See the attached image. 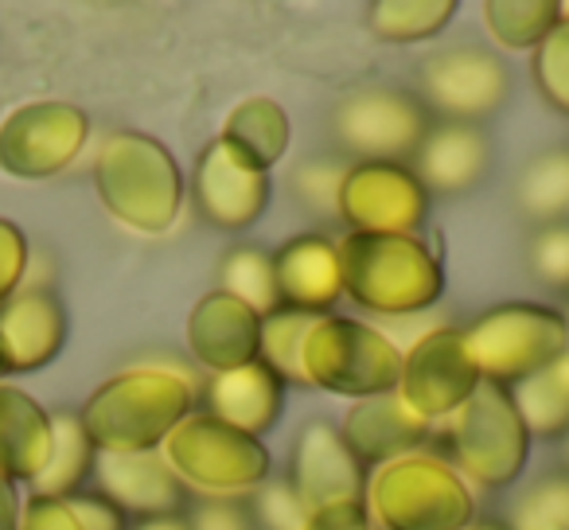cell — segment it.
<instances>
[{"label": "cell", "instance_id": "277c9868", "mask_svg": "<svg viewBox=\"0 0 569 530\" xmlns=\"http://www.w3.org/2000/svg\"><path fill=\"white\" fill-rule=\"evenodd\" d=\"M367 514L382 530H465L476 522L472 488L441 452H410L367 476Z\"/></svg>", "mask_w": 569, "mask_h": 530}, {"label": "cell", "instance_id": "f6af8a7d", "mask_svg": "<svg viewBox=\"0 0 569 530\" xmlns=\"http://www.w3.org/2000/svg\"><path fill=\"white\" fill-rule=\"evenodd\" d=\"M561 457H566V472H569V433L561 437Z\"/></svg>", "mask_w": 569, "mask_h": 530}, {"label": "cell", "instance_id": "52a82bcc", "mask_svg": "<svg viewBox=\"0 0 569 530\" xmlns=\"http://www.w3.org/2000/svg\"><path fill=\"white\" fill-rule=\"evenodd\" d=\"M465 336L468 359L480 379L511 390L569 351V317L538 301H503L483 309Z\"/></svg>", "mask_w": 569, "mask_h": 530}, {"label": "cell", "instance_id": "6da1fadb", "mask_svg": "<svg viewBox=\"0 0 569 530\" xmlns=\"http://www.w3.org/2000/svg\"><path fill=\"white\" fill-rule=\"evenodd\" d=\"M196 406V382L172 367H129L87 398L79 421L98 452H157Z\"/></svg>", "mask_w": 569, "mask_h": 530}, {"label": "cell", "instance_id": "7a4b0ae2", "mask_svg": "<svg viewBox=\"0 0 569 530\" xmlns=\"http://www.w3.org/2000/svg\"><path fill=\"white\" fill-rule=\"evenodd\" d=\"M340 246L343 297L375 317H413L445 297V261L421 234H356Z\"/></svg>", "mask_w": 569, "mask_h": 530}, {"label": "cell", "instance_id": "60d3db41", "mask_svg": "<svg viewBox=\"0 0 569 530\" xmlns=\"http://www.w3.org/2000/svg\"><path fill=\"white\" fill-rule=\"evenodd\" d=\"M305 530H375V522L367 514V503H336L309 511Z\"/></svg>", "mask_w": 569, "mask_h": 530}, {"label": "cell", "instance_id": "9a60e30c", "mask_svg": "<svg viewBox=\"0 0 569 530\" xmlns=\"http://www.w3.org/2000/svg\"><path fill=\"white\" fill-rule=\"evenodd\" d=\"M284 480L293 483V491L309 511L367 499V468L340 437V426L325 418H312L301 426L293 449H289V476Z\"/></svg>", "mask_w": 569, "mask_h": 530}, {"label": "cell", "instance_id": "e575fe53", "mask_svg": "<svg viewBox=\"0 0 569 530\" xmlns=\"http://www.w3.org/2000/svg\"><path fill=\"white\" fill-rule=\"evenodd\" d=\"M527 273L542 289L569 293V222L535 227L527 242Z\"/></svg>", "mask_w": 569, "mask_h": 530}, {"label": "cell", "instance_id": "8992f818", "mask_svg": "<svg viewBox=\"0 0 569 530\" xmlns=\"http://www.w3.org/2000/svg\"><path fill=\"white\" fill-rule=\"evenodd\" d=\"M160 457L168 460L176 480L199 499H246L269 480V468H273L266 441L203 410H191L168 433Z\"/></svg>", "mask_w": 569, "mask_h": 530}, {"label": "cell", "instance_id": "836d02e7", "mask_svg": "<svg viewBox=\"0 0 569 530\" xmlns=\"http://www.w3.org/2000/svg\"><path fill=\"white\" fill-rule=\"evenodd\" d=\"M242 503L253 530H305V522H309V507L301 503L289 480H266Z\"/></svg>", "mask_w": 569, "mask_h": 530}, {"label": "cell", "instance_id": "30bf717a", "mask_svg": "<svg viewBox=\"0 0 569 530\" xmlns=\"http://www.w3.org/2000/svg\"><path fill=\"white\" fill-rule=\"evenodd\" d=\"M413 94L433 113V121L483 126L511 98V71L499 59V51L460 43V48L437 51L421 63Z\"/></svg>", "mask_w": 569, "mask_h": 530}, {"label": "cell", "instance_id": "4316f807", "mask_svg": "<svg viewBox=\"0 0 569 530\" xmlns=\"http://www.w3.org/2000/svg\"><path fill=\"white\" fill-rule=\"evenodd\" d=\"M511 398L530 437L561 441L569 433V351L530 379L515 382Z\"/></svg>", "mask_w": 569, "mask_h": 530}, {"label": "cell", "instance_id": "b9f144b4", "mask_svg": "<svg viewBox=\"0 0 569 530\" xmlns=\"http://www.w3.org/2000/svg\"><path fill=\"white\" fill-rule=\"evenodd\" d=\"M20 507L17 483L0 476V530H20Z\"/></svg>", "mask_w": 569, "mask_h": 530}, {"label": "cell", "instance_id": "7402d4cb", "mask_svg": "<svg viewBox=\"0 0 569 530\" xmlns=\"http://www.w3.org/2000/svg\"><path fill=\"white\" fill-rule=\"evenodd\" d=\"M203 413H211V418L227 421V426L242 429V433L261 441L281 421L284 382L258 359V363L238 367V371L211 374L203 387Z\"/></svg>", "mask_w": 569, "mask_h": 530}, {"label": "cell", "instance_id": "1f68e13d", "mask_svg": "<svg viewBox=\"0 0 569 530\" xmlns=\"http://www.w3.org/2000/svg\"><path fill=\"white\" fill-rule=\"evenodd\" d=\"M507 530H569V472H546L511 503Z\"/></svg>", "mask_w": 569, "mask_h": 530}, {"label": "cell", "instance_id": "4fadbf2b", "mask_svg": "<svg viewBox=\"0 0 569 530\" xmlns=\"http://www.w3.org/2000/svg\"><path fill=\"white\" fill-rule=\"evenodd\" d=\"M480 382L483 379L472 359H468L460 328H433L410 351H402L398 394L429 421L452 418L476 394Z\"/></svg>", "mask_w": 569, "mask_h": 530}, {"label": "cell", "instance_id": "74e56055", "mask_svg": "<svg viewBox=\"0 0 569 530\" xmlns=\"http://www.w3.org/2000/svg\"><path fill=\"white\" fill-rule=\"evenodd\" d=\"M191 530H253L242 499H199Z\"/></svg>", "mask_w": 569, "mask_h": 530}, {"label": "cell", "instance_id": "83f0119b", "mask_svg": "<svg viewBox=\"0 0 569 530\" xmlns=\"http://www.w3.org/2000/svg\"><path fill=\"white\" fill-rule=\"evenodd\" d=\"M457 17V0H375L367 4V28L382 43H426Z\"/></svg>", "mask_w": 569, "mask_h": 530}, {"label": "cell", "instance_id": "bcb514c9", "mask_svg": "<svg viewBox=\"0 0 569 530\" xmlns=\"http://www.w3.org/2000/svg\"><path fill=\"white\" fill-rule=\"evenodd\" d=\"M561 20H569V4H561Z\"/></svg>", "mask_w": 569, "mask_h": 530}, {"label": "cell", "instance_id": "7bdbcfd3", "mask_svg": "<svg viewBox=\"0 0 569 530\" xmlns=\"http://www.w3.org/2000/svg\"><path fill=\"white\" fill-rule=\"evenodd\" d=\"M129 530H191L188 514H157V519H137Z\"/></svg>", "mask_w": 569, "mask_h": 530}, {"label": "cell", "instance_id": "484cf974", "mask_svg": "<svg viewBox=\"0 0 569 530\" xmlns=\"http://www.w3.org/2000/svg\"><path fill=\"white\" fill-rule=\"evenodd\" d=\"M98 449L90 444L79 413H56L51 418V457L48 468L28 488L40 499H71L82 491L87 476H94Z\"/></svg>", "mask_w": 569, "mask_h": 530}, {"label": "cell", "instance_id": "f546056e", "mask_svg": "<svg viewBox=\"0 0 569 530\" xmlns=\"http://www.w3.org/2000/svg\"><path fill=\"white\" fill-rule=\"evenodd\" d=\"M219 289L230 297H238L242 304H250L261 320L273 317L281 304L277 293V270L273 253L258 250V246H230L219 258Z\"/></svg>", "mask_w": 569, "mask_h": 530}, {"label": "cell", "instance_id": "d6986e66", "mask_svg": "<svg viewBox=\"0 0 569 530\" xmlns=\"http://www.w3.org/2000/svg\"><path fill=\"white\" fill-rule=\"evenodd\" d=\"M340 437L363 468H382L390 460L426 449V441L433 437V421L421 418L398 390H390V394L351 402V410L340 421Z\"/></svg>", "mask_w": 569, "mask_h": 530}, {"label": "cell", "instance_id": "f1b7e54d", "mask_svg": "<svg viewBox=\"0 0 569 530\" xmlns=\"http://www.w3.org/2000/svg\"><path fill=\"white\" fill-rule=\"evenodd\" d=\"M558 24V0H488L483 4V28L503 51H535Z\"/></svg>", "mask_w": 569, "mask_h": 530}, {"label": "cell", "instance_id": "603a6c76", "mask_svg": "<svg viewBox=\"0 0 569 530\" xmlns=\"http://www.w3.org/2000/svg\"><path fill=\"white\" fill-rule=\"evenodd\" d=\"M51 457V413L28 390L0 382V476L32 483Z\"/></svg>", "mask_w": 569, "mask_h": 530}, {"label": "cell", "instance_id": "ac0fdd59", "mask_svg": "<svg viewBox=\"0 0 569 530\" xmlns=\"http://www.w3.org/2000/svg\"><path fill=\"white\" fill-rule=\"evenodd\" d=\"M188 351L211 374H227L258 363L261 356V317L238 297L211 289L199 297L188 317Z\"/></svg>", "mask_w": 569, "mask_h": 530}, {"label": "cell", "instance_id": "5b68a950", "mask_svg": "<svg viewBox=\"0 0 569 530\" xmlns=\"http://www.w3.org/2000/svg\"><path fill=\"white\" fill-rule=\"evenodd\" d=\"M530 441L515 398L507 387L483 379L476 394L449 418L441 444L445 460L460 472L468 488L503 491L522 476L530 457Z\"/></svg>", "mask_w": 569, "mask_h": 530}, {"label": "cell", "instance_id": "5bb4252c", "mask_svg": "<svg viewBox=\"0 0 569 530\" xmlns=\"http://www.w3.org/2000/svg\"><path fill=\"white\" fill-rule=\"evenodd\" d=\"M269 191H273L269 188V172H258L253 164H246L219 137L199 152L188 180V196L196 214L207 227L227 230V234L250 230L266 214Z\"/></svg>", "mask_w": 569, "mask_h": 530}, {"label": "cell", "instance_id": "4dcf8cb0", "mask_svg": "<svg viewBox=\"0 0 569 530\" xmlns=\"http://www.w3.org/2000/svg\"><path fill=\"white\" fill-rule=\"evenodd\" d=\"M312 320L305 312L293 309H277L273 317L261 320V363L284 382V387H309L305 382V367H301V348L305 336H309Z\"/></svg>", "mask_w": 569, "mask_h": 530}, {"label": "cell", "instance_id": "d6a6232c", "mask_svg": "<svg viewBox=\"0 0 569 530\" xmlns=\"http://www.w3.org/2000/svg\"><path fill=\"white\" fill-rule=\"evenodd\" d=\"M530 74H535V87H538V94H542V102L550 106L553 113L569 118V20H561V24L535 48Z\"/></svg>", "mask_w": 569, "mask_h": 530}, {"label": "cell", "instance_id": "3957f363", "mask_svg": "<svg viewBox=\"0 0 569 530\" xmlns=\"http://www.w3.org/2000/svg\"><path fill=\"white\" fill-rule=\"evenodd\" d=\"M94 188L106 211L137 234H164L188 196V180L168 144L137 129H118L98 144Z\"/></svg>", "mask_w": 569, "mask_h": 530}, {"label": "cell", "instance_id": "9c48e42d", "mask_svg": "<svg viewBox=\"0 0 569 530\" xmlns=\"http://www.w3.org/2000/svg\"><path fill=\"white\" fill-rule=\"evenodd\" d=\"M433 126V113L421 106L413 90L402 87H363L348 94L328 118L332 141L356 164L363 160H406L418 152L421 137Z\"/></svg>", "mask_w": 569, "mask_h": 530}, {"label": "cell", "instance_id": "ee69618b", "mask_svg": "<svg viewBox=\"0 0 569 530\" xmlns=\"http://www.w3.org/2000/svg\"><path fill=\"white\" fill-rule=\"evenodd\" d=\"M465 530H507L499 519H480V522H472V527H465Z\"/></svg>", "mask_w": 569, "mask_h": 530}, {"label": "cell", "instance_id": "44dd1931", "mask_svg": "<svg viewBox=\"0 0 569 530\" xmlns=\"http://www.w3.org/2000/svg\"><path fill=\"white\" fill-rule=\"evenodd\" d=\"M277 293L281 304L305 317H328L332 304L343 297L340 278V246L320 230L297 234L273 253Z\"/></svg>", "mask_w": 569, "mask_h": 530}, {"label": "cell", "instance_id": "e0dca14e", "mask_svg": "<svg viewBox=\"0 0 569 530\" xmlns=\"http://www.w3.org/2000/svg\"><path fill=\"white\" fill-rule=\"evenodd\" d=\"M94 483L126 519L183 514L188 507V488L160 452H98Z\"/></svg>", "mask_w": 569, "mask_h": 530}, {"label": "cell", "instance_id": "d590c367", "mask_svg": "<svg viewBox=\"0 0 569 530\" xmlns=\"http://www.w3.org/2000/svg\"><path fill=\"white\" fill-rule=\"evenodd\" d=\"M28 273V238L12 219H0V304L20 289Z\"/></svg>", "mask_w": 569, "mask_h": 530}, {"label": "cell", "instance_id": "7dc6e473", "mask_svg": "<svg viewBox=\"0 0 569 530\" xmlns=\"http://www.w3.org/2000/svg\"><path fill=\"white\" fill-rule=\"evenodd\" d=\"M0 374H4V367H0Z\"/></svg>", "mask_w": 569, "mask_h": 530}, {"label": "cell", "instance_id": "8fae6325", "mask_svg": "<svg viewBox=\"0 0 569 530\" xmlns=\"http://www.w3.org/2000/svg\"><path fill=\"white\" fill-rule=\"evenodd\" d=\"M336 214L356 234H418L429 214V191L410 164L363 160L343 172Z\"/></svg>", "mask_w": 569, "mask_h": 530}, {"label": "cell", "instance_id": "8d00e7d4", "mask_svg": "<svg viewBox=\"0 0 569 530\" xmlns=\"http://www.w3.org/2000/svg\"><path fill=\"white\" fill-rule=\"evenodd\" d=\"M67 511L74 514L79 530H129V519L102 496V491H79V496L63 499Z\"/></svg>", "mask_w": 569, "mask_h": 530}, {"label": "cell", "instance_id": "ab89813d", "mask_svg": "<svg viewBox=\"0 0 569 530\" xmlns=\"http://www.w3.org/2000/svg\"><path fill=\"white\" fill-rule=\"evenodd\" d=\"M20 530H79L74 514L67 511L63 499H40L32 496L20 507Z\"/></svg>", "mask_w": 569, "mask_h": 530}, {"label": "cell", "instance_id": "f35d334b", "mask_svg": "<svg viewBox=\"0 0 569 530\" xmlns=\"http://www.w3.org/2000/svg\"><path fill=\"white\" fill-rule=\"evenodd\" d=\"M348 168H336V164H305L301 176H297V188H301V196L309 199L317 211H325V207H332L336 211V191H340V180Z\"/></svg>", "mask_w": 569, "mask_h": 530}, {"label": "cell", "instance_id": "ba28073f", "mask_svg": "<svg viewBox=\"0 0 569 530\" xmlns=\"http://www.w3.org/2000/svg\"><path fill=\"white\" fill-rule=\"evenodd\" d=\"M301 367L309 390L363 402V398L398 390L402 351L379 328L328 312V317L312 320L309 336H305Z\"/></svg>", "mask_w": 569, "mask_h": 530}, {"label": "cell", "instance_id": "7c38bea8", "mask_svg": "<svg viewBox=\"0 0 569 530\" xmlns=\"http://www.w3.org/2000/svg\"><path fill=\"white\" fill-rule=\"evenodd\" d=\"M90 118L71 102H28L0 121V168L12 180H51L79 160Z\"/></svg>", "mask_w": 569, "mask_h": 530}, {"label": "cell", "instance_id": "cb8c5ba5", "mask_svg": "<svg viewBox=\"0 0 569 530\" xmlns=\"http://www.w3.org/2000/svg\"><path fill=\"white\" fill-rule=\"evenodd\" d=\"M219 141H227L246 164H253L258 172H269L277 160L289 152V141H293V121L284 113L281 102L266 94L242 98L234 110L222 121Z\"/></svg>", "mask_w": 569, "mask_h": 530}, {"label": "cell", "instance_id": "ffe728a7", "mask_svg": "<svg viewBox=\"0 0 569 530\" xmlns=\"http://www.w3.org/2000/svg\"><path fill=\"white\" fill-rule=\"evenodd\" d=\"M67 343V309L51 289H17L0 304V367L40 371Z\"/></svg>", "mask_w": 569, "mask_h": 530}, {"label": "cell", "instance_id": "2e32d148", "mask_svg": "<svg viewBox=\"0 0 569 530\" xmlns=\"http://www.w3.org/2000/svg\"><path fill=\"white\" fill-rule=\"evenodd\" d=\"M406 164L421 180V188L433 196H468L491 176L496 149L483 126H465V121H433L429 133L421 137L418 152Z\"/></svg>", "mask_w": 569, "mask_h": 530}, {"label": "cell", "instance_id": "d4e9b609", "mask_svg": "<svg viewBox=\"0 0 569 530\" xmlns=\"http://www.w3.org/2000/svg\"><path fill=\"white\" fill-rule=\"evenodd\" d=\"M511 199L530 227L569 222V144L535 152L515 176Z\"/></svg>", "mask_w": 569, "mask_h": 530}]
</instances>
